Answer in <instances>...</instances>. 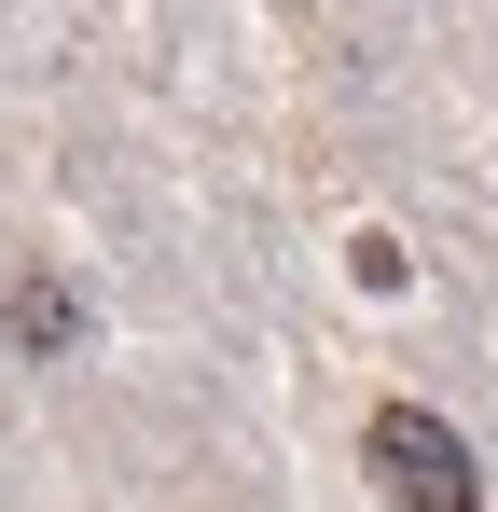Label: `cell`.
I'll return each instance as SVG.
<instances>
[{
  "label": "cell",
  "instance_id": "obj_1",
  "mask_svg": "<svg viewBox=\"0 0 498 512\" xmlns=\"http://www.w3.org/2000/svg\"><path fill=\"white\" fill-rule=\"evenodd\" d=\"M360 471L388 485V512H485L471 429L429 416V402H374V416H360Z\"/></svg>",
  "mask_w": 498,
  "mask_h": 512
},
{
  "label": "cell",
  "instance_id": "obj_2",
  "mask_svg": "<svg viewBox=\"0 0 498 512\" xmlns=\"http://www.w3.org/2000/svg\"><path fill=\"white\" fill-rule=\"evenodd\" d=\"M14 346H70V291H56V277L14 291Z\"/></svg>",
  "mask_w": 498,
  "mask_h": 512
}]
</instances>
